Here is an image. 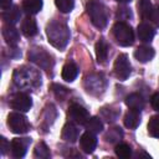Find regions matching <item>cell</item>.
<instances>
[{"mask_svg":"<svg viewBox=\"0 0 159 159\" xmlns=\"http://www.w3.org/2000/svg\"><path fill=\"white\" fill-rule=\"evenodd\" d=\"M12 82L17 88L36 89L37 87L41 86V75L39 71L31 67L21 66L14 71Z\"/></svg>","mask_w":159,"mask_h":159,"instance_id":"cell-1","label":"cell"},{"mask_svg":"<svg viewBox=\"0 0 159 159\" xmlns=\"http://www.w3.org/2000/svg\"><path fill=\"white\" fill-rule=\"evenodd\" d=\"M46 34H47L48 42L58 50L66 48V46L70 41V36H71L67 25L58 20H52L47 24Z\"/></svg>","mask_w":159,"mask_h":159,"instance_id":"cell-2","label":"cell"},{"mask_svg":"<svg viewBox=\"0 0 159 159\" xmlns=\"http://www.w3.org/2000/svg\"><path fill=\"white\" fill-rule=\"evenodd\" d=\"M87 14L92 21V24L98 29H104L108 24V9L102 2V0H88Z\"/></svg>","mask_w":159,"mask_h":159,"instance_id":"cell-3","label":"cell"},{"mask_svg":"<svg viewBox=\"0 0 159 159\" xmlns=\"http://www.w3.org/2000/svg\"><path fill=\"white\" fill-rule=\"evenodd\" d=\"M112 32H113V36H114L116 41L120 46L128 47V46L133 45V42H134V32H133L130 25H128L127 22L117 21L113 25Z\"/></svg>","mask_w":159,"mask_h":159,"instance_id":"cell-4","label":"cell"},{"mask_svg":"<svg viewBox=\"0 0 159 159\" xmlns=\"http://www.w3.org/2000/svg\"><path fill=\"white\" fill-rule=\"evenodd\" d=\"M29 60L31 62H34L36 66H39L42 70H51L53 66V60L52 56L42 47H31L29 51Z\"/></svg>","mask_w":159,"mask_h":159,"instance_id":"cell-5","label":"cell"},{"mask_svg":"<svg viewBox=\"0 0 159 159\" xmlns=\"http://www.w3.org/2000/svg\"><path fill=\"white\" fill-rule=\"evenodd\" d=\"M107 87V80L101 73H91L84 78V88L89 94L99 96Z\"/></svg>","mask_w":159,"mask_h":159,"instance_id":"cell-6","label":"cell"},{"mask_svg":"<svg viewBox=\"0 0 159 159\" xmlns=\"http://www.w3.org/2000/svg\"><path fill=\"white\" fill-rule=\"evenodd\" d=\"M7 125H9L10 130L12 133H16V134L27 133L30 130V127H31L27 118L24 114L17 113V112L10 113L7 116Z\"/></svg>","mask_w":159,"mask_h":159,"instance_id":"cell-7","label":"cell"},{"mask_svg":"<svg viewBox=\"0 0 159 159\" xmlns=\"http://www.w3.org/2000/svg\"><path fill=\"white\" fill-rule=\"evenodd\" d=\"M132 72V66L125 53H120L114 61V75L118 80L125 81Z\"/></svg>","mask_w":159,"mask_h":159,"instance_id":"cell-8","label":"cell"},{"mask_svg":"<svg viewBox=\"0 0 159 159\" xmlns=\"http://www.w3.org/2000/svg\"><path fill=\"white\" fill-rule=\"evenodd\" d=\"M67 116H68L70 122H73L76 124H86V122L89 119L88 111L78 103H72L68 107Z\"/></svg>","mask_w":159,"mask_h":159,"instance_id":"cell-9","label":"cell"},{"mask_svg":"<svg viewBox=\"0 0 159 159\" xmlns=\"http://www.w3.org/2000/svg\"><path fill=\"white\" fill-rule=\"evenodd\" d=\"M9 103L12 109L19 111V112H27V111H30V108L32 106L31 97L27 93H22V92L12 94Z\"/></svg>","mask_w":159,"mask_h":159,"instance_id":"cell-10","label":"cell"},{"mask_svg":"<svg viewBox=\"0 0 159 159\" xmlns=\"http://www.w3.org/2000/svg\"><path fill=\"white\" fill-rule=\"evenodd\" d=\"M31 143L30 138H14L10 143V150L14 158H22L25 157L27 148Z\"/></svg>","mask_w":159,"mask_h":159,"instance_id":"cell-11","label":"cell"},{"mask_svg":"<svg viewBox=\"0 0 159 159\" xmlns=\"http://www.w3.org/2000/svg\"><path fill=\"white\" fill-rule=\"evenodd\" d=\"M80 145L84 153H87V154L93 153L97 147V138H96L94 133L88 132V130L86 133H83L80 138Z\"/></svg>","mask_w":159,"mask_h":159,"instance_id":"cell-12","label":"cell"},{"mask_svg":"<svg viewBox=\"0 0 159 159\" xmlns=\"http://www.w3.org/2000/svg\"><path fill=\"white\" fill-rule=\"evenodd\" d=\"M2 37L10 47H16L20 41V34L12 25H6L2 27Z\"/></svg>","mask_w":159,"mask_h":159,"instance_id":"cell-13","label":"cell"},{"mask_svg":"<svg viewBox=\"0 0 159 159\" xmlns=\"http://www.w3.org/2000/svg\"><path fill=\"white\" fill-rule=\"evenodd\" d=\"M137 34H138V37L142 42H150L155 35V30L148 22H140L138 25Z\"/></svg>","mask_w":159,"mask_h":159,"instance_id":"cell-14","label":"cell"},{"mask_svg":"<svg viewBox=\"0 0 159 159\" xmlns=\"http://www.w3.org/2000/svg\"><path fill=\"white\" fill-rule=\"evenodd\" d=\"M61 138L65 142H70V143H75L78 139V129L73 122H68L63 125L61 132Z\"/></svg>","mask_w":159,"mask_h":159,"instance_id":"cell-15","label":"cell"},{"mask_svg":"<svg viewBox=\"0 0 159 159\" xmlns=\"http://www.w3.org/2000/svg\"><path fill=\"white\" fill-rule=\"evenodd\" d=\"M1 17H2V20H4L7 25H12V26H14V25L20 20L21 12H20L19 7H17L16 5H14V6H10V7L5 9V10L2 11Z\"/></svg>","mask_w":159,"mask_h":159,"instance_id":"cell-16","label":"cell"},{"mask_svg":"<svg viewBox=\"0 0 159 159\" xmlns=\"http://www.w3.org/2000/svg\"><path fill=\"white\" fill-rule=\"evenodd\" d=\"M125 104L129 107V109L140 112L144 108L145 102L139 93H130L125 97Z\"/></svg>","mask_w":159,"mask_h":159,"instance_id":"cell-17","label":"cell"},{"mask_svg":"<svg viewBox=\"0 0 159 159\" xmlns=\"http://www.w3.org/2000/svg\"><path fill=\"white\" fill-rule=\"evenodd\" d=\"M154 55H155V52L150 46H139L134 51V57L142 63H145V62L150 61L154 57Z\"/></svg>","mask_w":159,"mask_h":159,"instance_id":"cell-18","label":"cell"},{"mask_svg":"<svg viewBox=\"0 0 159 159\" xmlns=\"http://www.w3.org/2000/svg\"><path fill=\"white\" fill-rule=\"evenodd\" d=\"M37 30H39V29H37V24H36L35 19L27 16L26 19L22 20V22H21V31H22V34H24L26 37H32V36H35V35L37 34Z\"/></svg>","mask_w":159,"mask_h":159,"instance_id":"cell-19","label":"cell"},{"mask_svg":"<svg viewBox=\"0 0 159 159\" xmlns=\"http://www.w3.org/2000/svg\"><path fill=\"white\" fill-rule=\"evenodd\" d=\"M61 76L65 81L67 82H72L76 80V77L78 76V67L75 62H67L63 67H62V72Z\"/></svg>","mask_w":159,"mask_h":159,"instance_id":"cell-20","label":"cell"},{"mask_svg":"<svg viewBox=\"0 0 159 159\" xmlns=\"http://www.w3.org/2000/svg\"><path fill=\"white\" fill-rule=\"evenodd\" d=\"M140 123V112L128 111L124 116V125L129 129H135Z\"/></svg>","mask_w":159,"mask_h":159,"instance_id":"cell-21","label":"cell"},{"mask_svg":"<svg viewBox=\"0 0 159 159\" xmlns=\"http://www.w3.org/2000/svg\"><path fill=\"white\" fill-rule=\"evenodd\" d=\"M108 50H109V46L103 39H101L96 43V56H97L98 63H104L106 62V60L108 57Z\"/></svg>","mask_w":159,"mask_h":159,"instance_id":"cell-22","label":"cell"},{"mask_svg":"<svg viewBox=\"0 0 159 159\" xmlns=\"http://www.w3.org/2000/svg\"><path fill=\"white\" fill-rule=\"evenodd\" d=\"M22 9L27 15H35L42 9V0H24Z\"/></svg>","mask_w":159,"mask_h":159,"instance_id":"cell-23","label":"cell"},{"mask_svg":"<svg viewBox=\"0 0 159 159\" xmlns=\"http://www.w3.org/2000/svg\"><path fill=\"white\" fill-rule=\"evenodd\" d=\"M153 11V5L149 0H139L138 2V12L143 20H150Z\"/></svg>","mask_w":159,"mask_h":159,"instance_id":"cell-24","label":"cell"},{"mask_svg":"<svg viewBox=\"0 0 159 159\" xmlns=\"http://www.w3.org/2000/svg\"><path fill=\"white\" fill-rule=\"evenodd\" d=\"M119 113H120V111L113 106H106V107L101 108V116L107 122H114L118 118Z\"/></svg>","mask_w":159,"mask_h":159,"instance_id":"cell-25","label":"cell"},{"mask_svg":"<svg viewBox=\"0 0 159 159\" xmlns=\"http://www.w3.org/2000/svg\"><path fill=\"white\" fill-rule=\"evenodd\" d=\"M86 129L92 133H99L103 130V123L98 117H92L86 122Z\"/></svg>","mask_w":159,"mask_h":159,"instance_id":"cell-26","label":"cell"},{"mask_svg":"<svg viewBox=\"0 0 159 159\" xmlns=\"http://www.w3.org/2000/svg\"><path fill=\"white\" fill-rule=\"evenodd\" d=\"M148 133L153 138H159V114L153 116L148 122Z\"/></svg>","mask_w":159,"mask_h":159,"instance_id":"cell-27","label":"cell"},{"mask_svg":"<svg viewBox=\"0 0 159 159\" xmlns=\"http://www.w3.org/2000/svg\"><path fill=\"white\" fill-rule=\"evenodd\" d=\"M34 157L35 158H40V159H48L51 157L50 149L45 143H39L34 150Z\"/></svg>","mask_w":159,"mask_h":159,"instance_id":"cell-28","label":"cell"},{"mask_svg":"<svg viewBox=\"0 0 159 159\" xmlns=\"http://www.w3.org/2000/svg\"><path fill=\"white\" fill-rule=\"evenodd\" d=\"M122 137H123V132H122V129H120L119 127H113V128H111V129L106 133V135H104L106 140L109 142V143H116V142H118Z\"/></svg>","mask_w":159,"mask_h":159,"instance_id":"cell-29","label":"cell"},{"mask_svg":"<svg viewBox=\"0 0 159 159\" xmlns=\"http://www.w3.org/2000/svg\"><path fill=\"white\" fill-rule=\"evenodd\" d=\"M56 109H55V107L52 106V104H50V106H47L46 107V111L43 112V118H46V119H43L42 120V125L43 127H50L52 123H53V119L56 118V113H53Z\"/></svg>","mask_w":159,"mask_h":159,"instance_id":"cell-30","label":"cell"},{"mask_svg":"<svg viewBox=\"0 0 159 159\" xmlns=\"http://www.w3.org/2000/svg\"><path fill=\"white\" fill-rule=\"evenodd\" d=\"M114 152H116L117 157L123 158V159H127V158H129V157L132 155V148H130L127 143H119V144L116 147Z\"/></svg>","mask_w":159,"mask_h":159,"instance_id":"cell-31","label":"cell"},{"mask_svg":"<svg viewBox=\"0 0 159 159\" xmlns=\"http://www.w3.org/2000/svg\"><path fill=\"white\" fill-rule=\"evenodd\" d=\"M57 9L61 12H70L75 6V0H55Z\"/></svg>","mask_w":159,"mask_h":159,"instance_id":"cell-32","label":"cell"},{"mask_svg":"<svg viewBox=\"0 0 159 159\" xmlns=\"http://www.w3.org/2000/svg\"><path fill=\"white\" fill-rule=\"evenodd\" d=\"M51 89H52V92L55 93V96H56L58 99H61V101H63V99L68 96V93H70V91H68L66 87H63V86H61V84H57V83L52 84V86H51Z\"/></svg>","mask_w":159,"mask_h":159,"instance_id":"cell-33","label":"cell"},{"mask_svg":"<svg viewBox=\"0 0 159 159\" xmlns=\"http://www.w3.org/2000/svg\"><path fill=\"white\" fill-rule=\"evenodd\" d=\"M117 17L119 20H125V19H129L132 17V12H130V9L128 7H119L118 11H117Z\"/></svg>","mask_w":159,"mask_h":159,"instance_id":"cell-34","label":"cell"},{"mask_svg":"<svg viewBox=\"0 0 159 159\" xmlns=\"http://www.w3.org/2000/svg\"><path fill=\"white\" fill-rule=\"evenodd\" d=\"M150 20H152L157 26H159V5H158V6H155V7H153Z\"/></svg>","mask_w":159,"mask_h":159,"instance_id":"cell-35","label":"cell"},{"mask_svg":"<svg viewBox=\"0 0 159 159\" xmlns=\"http://www.w3.org/2000/svg\"><path fill=\"white\" fill-rule=\"evenodd\" d=\"M0 149H1V154H2V155L6 154L7 149H10V143H9L4 137H1V139H0Z\"/></svg>","mask_w":159,"mask_h":159,"instance_id":"cell-36","label":"cell"},{"mask_svg":"<svg viewBox=\"0 0 159 159\" xmlns=\"http://www.w3.org/2000/svg\"><path fill=\"white\" fill-rule=\"evenodd\" d=\"M150 104H152V107H153L155 111L159 112V92H157V93H154V94L152 96V98H150Z\"/></svg>","mask_w":159,"mask_h":159,"instance_id":"cell-37","label":"cell"},{"mask_svg":"<svg viewBox=\"0 0 159 159\" xmlns=\"http://www.w3.org/2000/svg\"><path fill=\"white\" fill-rule=\"evenodd\" d=\"M11 1H12V0H0V5H1V7L5 10V9H7V7L11 6Z\"/></svg>","mask_w":159,"mask_h":159,"instance_id":"cell-38","label":"cell"},{"mask_svg":"<svg viewBox=\"0 0 159 159\" xmlns=\"http://www.w3.org/2000/svg\"><path fill=\"white\" fill-rule=\"evenodd\" d=\"M116 1H118V2H122V4H127V2H129L130 0H116Z\"/></svg>","mask_w":159,"mask_h":159,"instance_id":"cell-39","label":"cell"}]
</instances>
